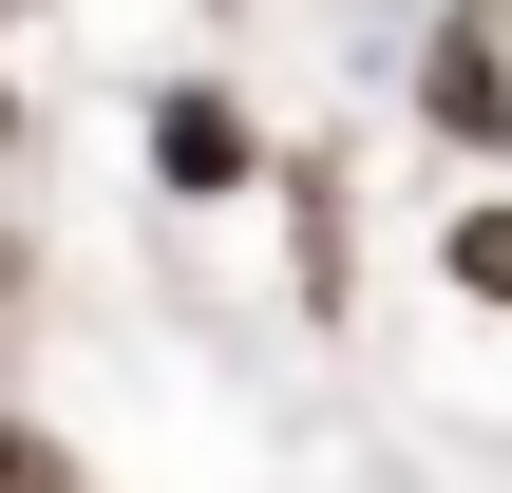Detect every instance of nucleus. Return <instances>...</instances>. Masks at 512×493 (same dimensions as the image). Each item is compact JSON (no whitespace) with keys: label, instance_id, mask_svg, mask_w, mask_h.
<instances>
[{"label":"nucleus","instance_id":"f257e3e1","mask_svg":"<svg viewBox=\"0 0 512 493\" xmlns=\"http://www.w3.org/2000/svg\"><path fill=\"white\" fill-rule=\"evenodd\" d=\"M418 95H437V133H475V152H494V133H512V57H494V19H456V38L418 57Z\"/></svg>","mask_w":512,"mask_h":493},{"label":"nucleus","instance_id":"20e7f679","mask_svg":"<svg viewBox=\"0 0 512 493\" xmlns=\"http://www.w3.org/2000/svg\"><path fill=\"white\" fill-rule=\"evenodd\" d=\"M19 493H76V475H57V456H38V437H19Z\"/></svg>","mask_w":512,"mask_h":493},{"label":"nucleus","instance_id":"f03ea898","mask_svg":"<svg viewBox=\"0 0 512 493\" xmlns=\"http://www.w3.org/2000/svg\"><path fill=\"white\" fill-rule=\"evenodd\" d=\"M152 152H171V190H247V114L228 95H152Z\"/></svg>","mask_w":512,"mask_h":493},{"label":"nucleus","instance_id":"7ed1b4c3","mask_svg":"<svg viewBox=\"0 0 512 493\" xmlns=\"http://www.w3.org/2000/svg\"><path fill=\"white\" fill-rule=\"evenodd\" d=\"M456 285H494V304H512V209H456Z\"/></svg>","mask_w":512,"mask_h":493}]
</instances>
